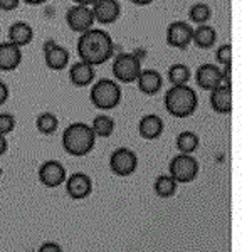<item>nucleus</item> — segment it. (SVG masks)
Segmentation results:
<instances>
[{"label":"nucleus","instance_id":"17","mask_svg":"<svg viewBox=\"0 0 242 252\" xmlns=\"http://www.w3.org/2000/svg\"><path fill=\"white\" fill-rule=\"evenodd\" d=\"M136 84H138V89L143 94L153 96L163 86V79H161L160 72L155 71V69H145V71L141 69L138 79H136Z\"/></svg>","mask_w":242,"mask_h":252},{"label":"nucleus","instance_id":"14","mask_svg":"<svg viewBox=\"0 0 242 252\" xmlns=\"http://www.w3.org/2000/svg\"><path fill=\"white\" fill-rule=\"evenodd\" d=\"M20 63H22V49L12 42L0 44V71H14L20 66Z\"/></svg>","mask_w":242,"mask_h":252},{"label":"nucleus","instance_id":"12","mask_svg":"<svg viewBox=\"0 0 242 252\" xmlns=\"http://www.w3.org/2000/svg\"><path fill=\"white\" fill-rule=\"evenodd\" d=\"M66 190L71 198L83 200V198L90 197V193L92 192V180L90 178V175L83 172L72 173L66 180Z\"/></svg>","mask_w":242,"mask_h":252},{"label":"nucleus","instance_id":"13","mask_svg":"<svg viewBox=\"0 0 242 252\" xmlns=\"http://www.w3.org/2000/svg\"><path fill=\"white\" fill-rule=\"evenodd\" d=\"M220 78L222 72L215 64H202L195 72L197 86H200L205 91H212L217 86H220Z\"/></svg>","mask_w":242,"mask_h":252},{"label":"nucleus","instance_id":"21","mask_svg":"<svg viewBox=\"0 0 242 252\" xmlns=\"http://www.w3.org/2000/svg\"><path fill=\"white\" fill-rule=\"evenodd\" d=\"M217 40V32L209 24H202L192 34V42L199 49H211Z\"/></svg>","mask_w":242,"mask_h":252},{"label":"nucleus","instance_id":"33","mask_svg":"<svg viewBox=\"0 0 242 252\" xmlns=\"http://www.w3.org/2000/svg\"><path fill=\"white\" fill-rule=\"evenodd\" d=\"M7 146H9V145H7L5 136H2V135H0V157H2L3 153L7 152Z\"/></svg>","mask_w":242,"mask_h":252},{"label":"nucleus","instance_id":"25","mask_svg":"<svg viewBox=\"0 0 242 252\" xmlns=\"http://www.w3.org/2000/svg\"><path fill=\"white\" fill-rule=\"evenodd\" d=\"M190 69L185 64H173L168 67V81L172 83V86H182L187 84L190 81Z\"/></svg>","mask_w":242,"mask_h":252},{"label":"nucleus","instance_id":"16","mask_svg":"<svg viewBox=\"0 0 242 252\" xmlns=\"http://www.w3.org/2000/svg\"><path fill=\"white\" fill-rule=\"evenodd\" d=\"M94 78H96L94 67L88 63H83V61H78L69 69V81L76 88L90 86V84H92Z\"/></svg>","mask_w":242,"mask_h":252},{"label":"nucleus","instance_id":"27","mask_svg":"<svg viewBox=\"0 0 242 252\" xmlns=\"http://www.w3.org/2000/svg\"><path fill=\"white\" fill-rule=\"evenodd\" d=\"M211 17H212V10L207 3H202V2L193 3L190 7V10H188V19H190L192 22L199 24V26L207 24L209 20H211Z\"/></svg>","mask_w":242,"mask_h":252},{"label":"nucleus","instance_id":"35","mask_svg":"<svg viewBox=\"0 0 242 252\" xmlns=\"http://www.w3.org/2000/svg\"><path fill=\"white\" fill-rule=\"evenodd\" d=\"M130 2H133L135 5H138V7H145V5H150L153 0H130Z\"/></svg>","mask_w":242,"mask_h":252},{"label":"nucleus","instance_id":"30","mask_svg":"<svg viewBox=\"0 0 242 252\" xmlns=\"http://www.w3.org/2000/svg\"><path fill=\"white\" fill-rule=\"evenodd\" d=\"M20 0H0V10L3 12H10L15 10L19 7Z\"/></svg>","mask_w":242,"mask_h":252},{"label":"nucleus","instance_id":"2","mask_svg":"<svg viewBox=\"0 0 242 252\" xmlns=\"http://www.w3.org/2000/svg\"><path fill=\"white\" fill-rule=\"evenodd\" d=\"M199 106V97L195 89L188 84L172 86L165 93V109L175 118H188Z\"/></svg>","mask_w":242,"mask_h":252},{"label":"nucleus","instance_id":"37","mask_svg":"<svg viewBox=\"0 0 242 252\" xmlns=\"http://www.w3.org/2000/svg\"><path fill=\"white\" fill-rule=\"evenodd\" d=\"M56 46V40H52V39H49V40H46V42H44V51H47V49H51V47H54Z\"/></svg>","mask_w":242,"mask_h":252},{"label":"nucleus","instance_id":"15","mask_svg":"<svg viewBox=\"0 0 242 252\" xmlns=\"http://www.w3.org/2000/svg\"><path fill=\"white\" fill-rule=\"evenodd\" d=\"M211 106L219 115H231L232 113V88L217 86L211 91Z\"/></svg>","mask_w":242,"mask_h":252},{"label":"nucleus","instance_id":"22","mask_svg":"<svg viewBox=\"0 0 242 252\" xmlns=\"http://www.w3.org/2000/svg\"><path fill=\"white\" fill-rule=\"evenodd\" d=\"M91 129H92V133H94V136L108 138L115 131V120L108 115H98L92 120Z\"/></svg>","mask_w":242,"mask_h":252},{"label":"nucleus","instance_id":"7","mask_svg":"<svg viewBox=\"0 0 242 252\" xmlns=\"http://www.w3.org/2000/svg\"><path fill=\"white\" fill-rule=\"evenodd\" d=\"M138 166V158L130 148H118L110 157V168L118 177H130Z\"/></svg>","mask_w":242,"mask_h":252},{"label":"nucleus","instance_id":"9","mask_svg":"<svg viewBox=\"0 0 242 252\" xmlns=\"http://www.w3.org/2000/svg\"><path fill=\"white\" fill-rule=\"evenodd\" d=\"M193 29L183 20H175L167 27V44L175 49H187L192 42Z\"/></svg>","mask_w":242,"mask_h":252},{"label":"nucleus","instance_id":"5","mask_svg":"<svg viewBox=\"0 0 242 252\" xmlns=\"http://www.w3.org/2000/svg\"><path fill=\"white\" fill-rule=\"evenodd\" d=\"M141 72V61L133 52H121L113 61V74L123 84L136 83Z\"/></svg>","mask_w":242,"mask_h":252},{"label":"nucleus","instance_id":"34","mask_svg":"<svg viewBox=\"0 0 242 252\" xmlns=\"http://www.w3.org/2000/svg\"><path fill=\"white\" fill-rule=\"evenodd\" d=\"M72 2H74L76 5H88V7H91L92 3L96 2V0H72Z\"/></svg>","mask_w":242,"mask_h":252},{"label":"nucleus","instance_id":"38","mask_svg":"<svg viewBox=\"0 0 242 252\" xmlns=\"http://www.w3.org/2000/svg\"><path fill=\"white\" fill-rule=\"evenodd\" d=\"M0 177H2V168H0Z\"/></svg>","mask_w":242,"mask_h":252},{"label":"nucleus","instance_id":"1","mask_svg":"<svg viewBox=\"0 0 242 252\" xmlns=\"http://www.w3.org/2000/svg\"><path fill=\"white\" fill-rule=\"evenodd\" d=\"M78 56L79 61L91 64L92 67L101 66L115 54L116 44L111 35L101 29H90L79 34L78 39Z\"/></svg>","mask_w":242,"mask_h":252},{"label":"nucleus","instance_id":"29","mask_svg":"<svg viewBox=\"0 0 242 252\" xmlns=\"http://www.w3.org/2000/svg\"><path fill=\"white\" fill-rule=\"evenodd\" d=\"M15 129V118L10 113H0V135L5 136Z\"/></svg>","mask_w":242,"mask_h":252},{"label":"nucleus","instance_id":"31","mask_svg":"<svg viewBox=\"0 0 242 252\" xmlns=\"http://www.w3.org/2000/svg\"><path fill=\"white\" fill-rule=\"evenodd\" d=\"M37 252H62V251H60V247L56 242H44L39 247Z\"/></svg>","mask_w":242,"mask_h":252},{"label":"nucleus","instance_id":"8","mask_svg":"<svg viewBox=\"0 0 242 252\" xmlns=\"http://www.w3.org/2000/svg\"><path fill=\"white\" fill-rule=\"evenodd\" d=\"M66 22L71 31L83 34V32L92 29L94 26V15H92L91 7L88 5H72L69 10L66 12Z\"/></svg>","mask_w":242,"mask_h":252},{"label":"nucleus","instance_id":"10","mask_svg":"<svg viewBox=\"0 0 242 252\" xmlns=\"http://www.w3.org/2000/svg\"><path fill=\"white\" fill-rule=\"evenodd\" d=\"M39 180L42 185L56 189L66 182V168L58 160H47L44 161L39 168Z\"/></svg>","mask_w":242,"mask_h":252},{"label":"nucleus","instance_id":"24","mask_svg":"<svg viewBox=\"0 0 242 252\" xmlns=\"http://www.w3.org/2000/svg\"><path fill=\"white\" fill-rule=\"evenodd\" d=\"M199 136L193 131H182L179 136H177V148H179L180 153L183 155H190V153L195 152L199 148Z\"/></svg>","mask_w":242,"mask_h":252},{"label":"nucleus","instance_id":"18","mask_svg":"<svg viewBox=\"0 0 242 252\" xmlns=\"http://www.w3.org/2000/svg\"><path fill=\"white\" fill-rule=\"evenodd\" d=\"M138 133L143 140H156L163 133V120L158 115H147L140 120Z\"/></svg>","mask_w":242,"mask_h":252},{"label":"nucleus","instance_id":"23","mask_svg":"<svg viewBox=\"0 0 242 252\" xmlns=\"http://www.w3.org/2000/svg\"><path fill=\"white\" fill-rule=\"evenodd\" d=\"M153 189H155V193L158 195V197L170 198L177 192V182L173 180L170 175H160V177L155 180Z\"/></svg>","mask_w":242,"mask_h":252},{"label":"nucleus","instance_id":"4","mask_svg":"<svg viewBox=\"0 0 242 252\" xmlns=\"http://www.w3.org/2000/svg\"><path fill=\"white\" fill-rule=\"evenodd\" d=\"M121 97H123L121 86L113 79H99L98 83L92 84L90 93L92 106L101 111L115 109L121 103Z\"/></svg>","mask_w":242,"mask_h":252},{"label":"nucleus","instance_id":"26","mask_svg":"<svg viewBox=\"0 0 242 252\" xmlns=\"http://www.w3.org/2000/svg\"><path fill=\"white\" fill-rule=\"evenodd\" d=\"M58 126H59V120L54 113H42L35 120V128L42 135H52V133H56Z\"/></svg>","mask_w":242,"mask_h":252},{"label":"nucleus","instance_id":"6","mask_svg":"<svg viewBox=\"0 0 242 252\" xmlns=\"http://www.w3.org/2000/svg\"><path fill=\"white\" fill-rule=\"evenodd\" d=\"M168 170H170V177L177 184H190L199 175V161L192 155L180 153L172 158Z\"/></svg>","mask_w":242,"mask_h":252},{"label":"nucleus","instance_id":"3","mask_svg":"<svg viewBox=\"0 0 242 252\" xmlns=\"http://www.w3.org/2000/svg\"><path fill=\"white\" fill-rule=\"evenodd\" d=\"M96 136L86 123H72L62 133V148L72 157H84L94 148Z\"/></svg>","mask_w":242,"mask_h":252},{"label":"nucleus","instance_id":"28","mask_svg":"<svg viewBox=\"0 0 242 252\" xmlns=\"http://www.w3.org/2000/svg\"><path fill=\"white\" fill-rule=\"evenodd\" d=\"M215 59L222 66L232 64V44H224L215 51Z\"/></svg>","mask_w":242,"mask_h":252},{"label":"nucleus","instance_id":"20","mask_svg":"<svg viewBox=\"0 0 242 252\" xmlns=\"http://www.w3.org/2000/svg\"><path fill=\"white\" fill-rule=\"evenodd\" d=\"M34 39V29L27 22H14L9 29V42L15 44L22 49L24 46H29Z\"/></svg>","mask_w":242,"mask_h":252},{"label":"nucleus","instance_id":"32","mask_svg":"<svg viewBox=\"0 0 242 252\" xmlns=\"http://www.w3.org/2000/svg\"><path fill=\"white\" fill-rule=\"evenodd\" d=\"M9 99V88L3 81H0V106L5 104V101Z\"/></svg>","mask_w":242,"mask_h":252},{"label":"nucleus","instance_id":"36","mask_svg":"<svg viewBox=\"0 0 242 252\" xmlns=\"http://www.w3.org/2000/svg\"><path fill=\"white\" fill-rule=\"evenodd\" d=\"M24 2H26L27 5H42V3H46L47 0H24Z\"/></svg>","mask_w":242,"mask_h":252},{"label":"nucleus","instance_id":"19","mask_svg":"<svg viewBox=\"0 0 242 252\" xmlns=\"http://www.w3.org/2000/svg\"><path fill=\"white\" fill-rule=\"evenodd\" d=\"M44 61H46V66L51 71H62L69 64V52L66 47L56 44L54 47L44 51Z\"/></svg>","mask_w":242,"mask_h":252},{"label":"nucleus","instance_id":"11","mask_svg":"<svg viewBox=\"0 0 242 252\" xmlns=\"http://www.w3.org/2000/svg\"><path fill=\"white\" fill-rule=\"evenodd\" d=\"M91 10L96 22L108 26V24H113L120 19L121 5L118 0H96L91 5Z\"/></svg>","mask_w":242,"mask_h":252}]
</instances>
